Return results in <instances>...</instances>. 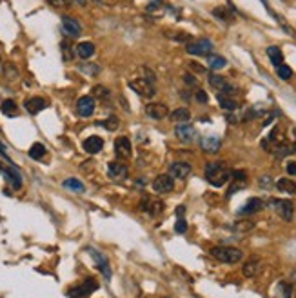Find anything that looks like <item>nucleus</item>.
<instances>
[{
  "label": "nucleus",
  "instance_id": "obj_1",
  "mask_svg": "<svg viewBox=\"0 0 296 298\" xmlns=\"http://www.w3.org/2000/svg\"><path fill=\"white\" fill-rule=\"evenodd\" d=\"M231 169L227 168L226 162H211L205 165V178L211 186L222 187L226 182L231 180Z\"/></svg>",
  "mask_w": 296,
  "mask_h": 298
},
{
  "label": "nucleus",
  "instance_id": "obj_2",
  "mask_svg": "<svg viewBox=\"0 0 296 298\" xmlns=\"http://www.w3.org/2000/svg\"><path fill=\"white\" fill-rule=\"evenodd\" d=\"M211 256L216 258L218 262L236 263L244 258V251H240L238 247H231V246H216L211 249Z\"/></svg>",
  "mask_w": 296,
  "mask_h": 298
},
{
  "label": "nucleus",
  "instance_id": "obj_3",
  "mask_svg": "<svg viewBox=\"0 0 296 298\" xmlns=\"http://www.w3.org/2000/svg\"><path fill=\"white\" fill-rule=\"evenodd\" d=\"M269 206L278 213L280 218H283L285 222L292 220V215H294V206H292L291 200H283V198H273L269 202Z\"/></svg>",
  "mask_w": 296,
  "mask_h": 298
},
{
  "label": "nucleus",
  "instance_id": "obj_4",
  "mask_svg": "<svg viewBox=\"0 0 296 298\" xmlns=\"http://www.w3.org/2000/svg\"><path fill=\"white\" fill-rule=\"evenodd\" d=\"M98 289V282L95 278H86L82 285H77V287H71L67 291V296L69 298H87L93 291Z\"/></svg>",
  "mask_w": 296,
  "mask_h": 298
},
{
  "label": "nucleus",
  "instance_id": "obj_5",
  "mask_svg": "<svg viewBox=\"0 0 296 298\" xmlns=\"http://www.w3.org/2000/svg\"><path fill=\"white\" fill-rule=\"evenodd\" d=\"M129 87L135 91L136 95L142 96V98H151V96H155V93H157V89H155V84L147 82V80H145V78H142V77H138L136 80H131Z\"/></svg>",
  "mask_w": 296,
  "mask_h": 298
},
{
  "label": "nucleus",
  "instance_id": "obj_6",
  "mask_svg": "<svg viewBox=\"0 0 296 298\" xmlns=\"http://www.w3.org/2000/svg\"><path fill=\"white\" fill-rule=\"evenodd\" d=\"M186 51L189 55H196V56H209L213 51V42L209 39H200L196 42H189L186 46Z\"/></svg>",
  "mask_w": 296,
  "mask_h": 298
},
{
  "label": "nucleus",
  "instance_id": "obj_7",
  "mask_svg": "<svg viewBox=\"0 0 296 298\" xmlns=\"http://www.w3.org/2000/svg\"><path fill=\"white\" fill-rule=\"evenodd\" d=\"M164 208L166 206H164L162 200L155 198V196H149V194H144V198L140 202V209L151 216H158L160 213H164Z\"/></svg>",
  "mask_w": 296,
  "mask_h": 298
},
{
  "label": "nucleus",
  "instance_id": "obj_8",
  "mask_svg": "<svg viewBox=\"0 0 296 298\" xmlns=\"http://www.w3.org/2000/svg\"><path fill=\"white\" fill-rule=\"evenodd\" d=\"M231 187H229V191H227V198L229 196H233L235 193H238L240 189H244V187H247L249 184V178H247V173L245 171H242V169H236V171H233L231 173Z\"/></svg>",
  "mask_w": 296,
  "mask_h": 298
},
{
  "label": "nucleus",
  "instance_id": "obj_9",
  "mask_svg": "<svg viewBox=\"0 0 296 298\" xmlns=\"http://www.w3.org/2000/svg\"><path fill=\"white\" fill-rule=\"evenodd\" d=\"M174 189V180L171 175H158L155 180H153V191L155 193H171Z\"/></svg>",
  "mask_w": 296,
  "mask_h": 298
},
{
  "label": "nucleus",
  "instance_id": "obj_10",
  "mask_svg": "<svg viewBox=\"0 0 296 298\" xmlns=\"http://www.w3.org/2000/svg\"><path fill=\"white\" fill-rule=\"evenodd\" d=\"M107 175H109V178H113V180L120 182V180H126V178H127V175H129V169H127L126 164H122V162L115 160V162H109Z\"/></svg>",
  "mask_w": 296,
  "mask_h": 298
},
{
  "label": "nucleus",
  "instance_id": "obj_11",
  "mask_svg": "<svg viewBox=\"0 0 296 298\" xmlns=\"http://www.w3.org/2000/svg\"><path fill=\"white\" fill-rule=\"evenodd\" d=\"M87 251H89V255L95 258V262H96V266H98V269H100V273L104 275L107 280H111V266H109V260H107V256H104L100 253V251H96V249H93V247H87Z\"/></svg>",
  "mask_w": 296,
  "mask_h": 298
},
{
  "label": "nucleus",
  "instance_id": "obj_12",
  "mask_svg": "<svg viewBox=\"0 0 296 298\" xmlns=\"http://www.w3.org/2000/svg\"><path fill=\"white\" fill-rule=\"evenodd\" d=\"M174 135H176V139L183 144H189L196 139V129L193 127L191 124H178L176 125V129H174Z\"/></svg>",
  "mask_w": 296,
  "mask_h": 298
},
{
  "label": "nucleus",
  "instance_id": "obj_13",
  "mask_svg": "<svg viewBox=\"0 0 296 298\" xmlns=\"http://www.w3.org/2000/svg\"><path fill=\"white\" fill-rule=\"evenodd\" d=\"M62 29H64L65 35L73 37V39L80 37V33H82V26H80V22L77 20V18H73V17H62Z\"/></svg>",
  "mask_w": 296,
  "mask_h": 298
},
{
  "label": "nucleus",
  "instance_id": "obj_14",
  "mask_svg": "<svg viewBox=\"0 0 296 298\" xmlns=\"http://www.w3.org/2000/svg\"><path fill=\"white\" fill-rule=\"evenodd\" d=\"M115 155L118 158L127 160L131 155H133V146H131V140L126 139V137H120V139L115 140Z\"/></svg>",
  "mask_w": 296,
  "mask_h": 298
},
{
  "label": "nucleus",
  "instance_id": "obj_15",
  "mask_svg": "<svg viewBox=\"0 0 296 298\" xmlns=\"http://www.w3.org/2000/svg\"><path fill=\"white\" fill-rule=\"evenodd\" d=\"M145 113H147V117L153 118V120H162V118H166L169 115V109H167L166 104L153 102V104L145 106Z\"/></svg>",
  "mask_w": 296,
  "mask_h": 298
},
{
  "label": "nucleus",
  "instance_id": "obj_16",
  "mask_svg": "<svg viewBox=\"0 0 296 298\" xmlns=\"http://www.w3.org/2000/svg\"><path fill=\"white\" fill-rule=\"evenodd\" d=\"M77 113L80 117H91L95 113V98L93 96H80L77 102Z\"/></svg>",
  "mask_w": 296,
  "mask_h": 298
},
{
  "label": "nucleus",
  "instance_id": "obj_17",
  "mask_svg": "<svg viewBox=\"0 0 296 298\" xmlns=\"http://www.w3.org/2000/svg\"><path fill=\"white\" fill-rule=\"evenodd\" d=\"M191 164H188V162H173L169 168V175L173 178H180V180H183V178H188L189 175H191Z\"/></svg>",
  "mask_w": 296,
  "mask_h": 298
},
{
  "label": "nucleus",
  "instance_id": "obj_18",
  "mask_svg": "<svg viewBox=\"0 0 296 298\" xmlns=\"http://www.w3.org/2000/svg\"><path fill=\"white\" fill-rule=\"evenodd\" d=\"M24 108H26V111L29 115H39L40 111H44V109L48 108V100L42 98V96H33V98L26 100Z\"/></svg>",
  "mask_w": 296,
  "mask_h": 298
},
{
  "label": "nucleus",
  "instance_id": "obj_19",
  "mask_svg": "<svg viewBox=\"0 0 296 298\" xmlns=\"http://www.w3.org/2000/svg\"><path fill=\"white\" fill-rule=\"evenodd\" d=\"M200 146H202V149H204L205 153H211V155H214V153L220 151L222 140L218 139V137H214V135H207V137H204V139L200 140Z\"/></svg>",
  "mask_w": 296,
  "mask_h": 298
},
{
  "label": "nucleus",
  "instance_id": "obj_20",
  "mask_svg": "<svg viewBox=\"0 0 296 298\" xmlns=\"http://www.w3.org/2000/svg\"><path fill=\"white\" fill-rule=\"evenodd\" d=\"M104 149V140L100 137H89V139L84 140V151L89 153V155H96Z\"/></svg>",
  "mask_w": 296,
  "mask_h": 298
},
{
  "label": "nucleus",
  "instance_id": "obj_21",
  "mask_svg": "<svg viewBox=\"0 0 296 298\" xmlns=\"http://www.w3.org/2000/svg\"><path fill=\"white\" fill-rule=\"evenodd\" d=\"M4 173V177H6V180L13 186V189H20L22 187V177H20V173L17 171V168H13V165H9L8 169H4L2 171Z\"/></svg>",
  "mask_w": 296,
  "mask_h": 298
},
{
  "label": "nucleus",
  "instance_id": "obj_22",
  "mask_svg": "<svg viewBox=\"0 0 296 298\" xmlns=\"http://www.w3.org/2000/svg\"><path fill=\"white\" fill-rule=\"evenodd\" d=\"M242 271H244V275H245L247 278H254L256 275H260V271H262V262H260V258H251V260H247Z\"/></svg>",
  "mask_w": 296,
  "mask_h": 298
},
{
  "label": "nucleus",
  "instance_id": "obj_23",
  "mask_svg": "<svg viewBox=\"0 0 296 298\" xmlns=\"http://www.w3.org/2000/svg\"><path fill=\"white\" fill-rule=\"evenodd\" d=\"M262 209H264V202L260 198H249L244 208L240 209V215H254V213H260Z\"/></svg>",
  "mask_w": 296,
  "mask_h": 298
},
{
  "label": "nucleus",
  "instance_id": "obj_24",
  "mask_svg": "<svg viewBox=\"0 0 296 298\" xmlns=\"http://www.w3.org/2000/svg\"><path fill=\"white\" fill-rule=\"evenodd\" d=\"M75 53L80 56V58H91L95 55V44L93 42H80L77 48H75Z\"/></svg>",
  "mask_w": 296,
  "mask_h": 298
},
{
  "label": "nucleus",
  "instance_id": "obj_25",
  "mask_svg": "<svg viewBox=\"0 0 296 298\" xmlns=\"http://www.w3.org/2000/svg\"><path fill=\"white\" fill-rule=\"evenodd\" d=\"M171 120L176 122V124H188L191 120V111L188 108H178L171 113Z\"/></svg>",
  "mask_w": 296,
  "mask_h": 298
},
{
  "label": "nucleus",
  "instance_id": "obj_26",
  "mask_svg": "<svg viewBox=\"0 0 296 298\" xmlns=\"http://www.w3.org/2000/svg\"><path fill=\"white\" fill-rule=\"evenodd\" d=\"M276 187L282 193H289V194H296V182L291 180V178H280L276 182Z\"/></svg>",
  "mask_w": 296,
  "mask_h": 298
},
{
  "label": "nucleus",
  "instance_id": "obj_27",
  "mask_svg": "<svg viewBox=\"0 0 296 298\" xmlns=\"http://www.w3.org/2000/svg\"><path fill=\"white\" fill-rule=\"evenodd\" d=\"M0 111L4 113L6 117H17V115H18V106H17V102H15V100L8 98V100H4V102H2V106H0Z\"/></svg>",
  "mask_w": 296,
  "mask_h": 298
},
{
  "label": "nucleus",
  "instance_id": "obj_28",
  "mask_svg": "<svg viewBox=\"0 0 296 298\" xmlns=\"http://www.w3.org/2000/svg\"><path fill=\"white\" fill-rule=\"evenodd\" d=\"M267 56L271 58V62H273L275 68L280 64H283V53L278 46H269V48H267Z\"/></svg>",
  "mask_w": 296,
  "mask_h": 298
},
{
  "label": "nucleus",
  "instance_id": "obj_29",
  "mask_svg": "<svg viewBox=\"0 0 296 298\" xmlns=\"http://www.w3.org/2000/svg\"><path fill=\"white\" fill-rule=\"evenodd\" d=\"M292 296V287L287 282H278L275 289V298H291Z\"/></svg>",
  "mask_w": 296,
  "mask_h": 298
},
{
  "label": "nucleus",
  "instance_id": "obj_30",
  "mask_svg": "<svg viewBox=\"0 0 296 298\" xmlns=\"http://www.w3.org/2000/svg\"><path fill=\"white\" fill-rule=\"evenodd\" d=\"M218 104H220L222 109H226V111H235V109L238 108V104H236V100L233 98V96L220 95V93H218Z\"/></svg>",
  "mask_w": 296,
  "mask_h": 298
},
{
  "label": "nucleus",
  "instance_id": "obj_31",
  "mask_svg": "<svg viewBox=\"0 0 296 298\" xmlns=\"http://www.w3.org/2000/svg\"><path fill=\"white\" fill-rule=\"evenodd\" d=\"M62 186H64L65 189L75 191V193H84V191H86V186H84L79 178H67V180H64Z\"/></svg>",
  "mask_w": 296,
  "mask_h": 298
},
{
  "label": "nucleus",
  "instance_id": "obj_32",
  "mask_svg": "<svg viewBox=\"0 0 296 298\" xmlns=\"http://www.w3.org/2000/svg\"><path fill=\"white\" fill-rule=\"evenodd\" d=\"M207 64H209L211 70H224L227 65V60L220 55H209L207 56Z\"/></svg>",
  "mask_w": 296,
  "mask_h": 298
},
{
  "label": "nucleus",
  "instance_id": "obj_33",
  "mask_svg": "<svg viewBox=\"0 0 296 298\" xmlns=\"http://www.w3.org/2000/svg\"><path fill=\"white\" fill-rule=\"evenodd\" d=\"M271 151L275 153L278 158H283V156H287V155H291L292 153V149H291V146H289L285 140H282V142H276V146H275V149H271Z\"/></svg>",
  "mask_w": 296,
  "mask_h": 298
},
{
  "label": "nucleus",
  "instance_id": "obj_34",
  "mask_svg": "<svg viewBox=\"0 0 296 298\" xmlns=\"http://www.w3.org/2000/svg\"><path fill=\"white\" fill-rule=\"evenodd\" d=\"M213 15L218 18V20H222V22H233L235 20V17H233L231 11H229L227 8H222V6H220V8H214Z\"/></svg>",
  "mask_w": 296,
  "mask_h": 298
},
{
  "label": "nucleus",
  "instance_id": "obj_35",
  "mask_svg": "<svg viewBox=\"0 0 296 298\" xmlns=\"http://www.w3.org/2000/svg\"><path fill=\"white\" fill-rule=\"evenodd\" d=\"M46 151H48V149H46V146H44V144H40V142H36V144H33V146H31L29 156L33 160H40V158H44V156H46Z\"/></svg>",
  "mask_w": 296,
  "mask_h": 298
},
{
  "label": "nucleus",
  "instance_id": "obj_36",
  "mask_svg": "<svg viewBox=\"0 0 296 298\" xmlns=\"http://www.w3.org/2000/svg\"><path fill=\"white\" fill-rule=\"evenodd\" d=\"M166 37L176 40V42H191V35L186 33V31H166Z\"/></svg>",
  "mask_w": 296,
  "mask_h": 298
},
{
  "label": "nucleus",
  "instance_id": "obj_37",
  "mask_svg": "<svg viewBox=\"0 0 296 298\" xmlns=\"http://www.w3.org/2000/svg\"><path fill=\"white\" fill-rule=\"evenodd\" d=\"M209 84L214 87L216 91H222L224 87L227 86V80L222 77V75H209Z\"/></svg>",
  "mask_w": 296,
  "mask_h": 298
},
{
  "label": "nucleus",
  "instance_id": "obj_38",
  "mask_svg": "<svg viewBox=\"0 0 296 298\" xmlns=\"http://www.w3.org/2000/svg\"><path fill=\"white\" fill-rule=\"evenodd\" d=\"M100 125H104V127H105L107 131H115V129H118V125H120V120H118L117 115H111L109 118L102 120V122H100Z\"/></svg>",
  "mask_w": 296,
  "mask_h": 298
},
{
  "label": "nucleus",
  "instance_id": "obj_39",
  "mask_svg": "<svg viewBox=\"0 0 296 298\" xmlns=\"http://www.w3.org/2000/svg\"><path fill=\"white\" fill-rule=\"evenodd\" d=\"M93 95H95L96 98H100V100H107L109 96H111V91H109L107 87H104V86H95L93 87Z\"/></svg>",
  "mask_w": 296,
  "mask_h": 298
},
{
  "label": "nucleus",
  "instance_id": "obj_40",
  "mask_svg": "<svg viewBox=\"0 0 296 298\" xmlns=\"http://www.w3.org/2000/svg\"><path fill=\"white\" fill-rule=\"evenodd\" d=\"M276 73H278V77L282 78V80H289V78L292 77V70L285 64L276 65Z\"/></svg>",
  "mask_w": 296,
  "mask_h": 298
},
{
  "label": "nucleus",
  "instance_id": "obj_41",
  "mask_svg": "<svg viewBox=\"0 0 296 298\" xmlns=\"http://www.w3.org/2000/svg\"><path fill=\"white\" fill-rule=\"evenodd\" d=\"M4 77L8 78V80H17L18 78V70L15 68L13 64H6V68H4Z\"/></svg>",
  "mask_w": 296,
  "mask_h": 298
},
{
  "label": "nucleus",
  "instance_id": "obj_42",
  "mask_svg": "<svg viewBox=\"0 0 296 298\" xmlns=\"http://www.w3.org/2000/svg\"><path fill=\"white\" fill-rule=\"evenodd\" d=\"M254 227V222H251V220H240V222H236L235 224V229L236 231H249V229H253Z\"/></svg>",
  "mask_w": 296,
  "mask_h": 298
},
{
  "label": "nucleus",
  "instance_id": "obj_43",
  "mask_svg": "<svg viewBox=\"0 0 296 298\" xmlns=\"http://www.w3.org/2000/svg\"><path fill=\"white\" fill-rule=\"evenodd\" d=\"M174 231L180 235L188 231V222H186V218H178V220H176V224H174Z\"/></svg>",
  "mask_w": 296,
  "mask_h": 298
},
{
  "label": "nucleus",
  "instance_id": "obj_44",
  "mask_svg": "<svg viewBox=\"0 0 296 298\" xmlns=\"http://www.w3.org/2000/svg\"><path fill=\"white\" fill-rule=\"evenodd\" d=\"M62 53H64V60H71L73 58V51H71V46L67 44H62Z\"/></svg>",
  "mask_w": 296,
  "mask_h": 298
},
{
  "label": "nucleus",
  "instance_id": "obj_45",
  "mask_svg": "<svg viewBox=\"0 0 296 298\" xmlns=\"http://www.w3.org/2000/svg\"><path fill=\"white\" fill-rule=\"evenodd\" d=\"M196 100H198V102H202V104H205V102H207V100H209V96H207V93H205L204 89H198L196 91Z\"/></svg>",
  "mask_w": 296,
  "mask_h": 298
},
{
  "label": "nucleus",
  "instance_id": "obj_46",
  "mask_svg": "<svg viewBox=\"0 0 296 298\" xmlns=\"http://www.w3.org/2000/svg\"><path fill=\"white\" fill-rule=\"evenodd\" d=\"M183 82L188 84V86H198V80H196L195 77H193L191 73H188V75H183Z\"/></svg>",
  "mask_w": 296,
  "mask_h": 298
},
{
  "label": "nucleus",
  "instance_id": "obj_47",
  "mask_svg": "<svg viewBox=\"0 0 296 298\" xmlns=\"http://www.w3.org/2000/svg\"><path fill=\"white\" fill-rule=\"evenodd\" d=\"M80 70L87 71V73H91V75H96L98 71H100V68H98V65H91V68H87V65L84 64V65H80Z\"/></svg>",
  "mask_w": 296,
  "mask_h": 298
},
{
  "label": "nucleus",
  "instance_id": "obj_48",
  "mask_svg": "<svg viewBox=\"0 0 296 298\" xmlns=\"http://www.w3.org/2000/svg\"><path fill=\"white\" fill-rule=\"evenodd\" d=\"M162 6V0H151L147 6V11H155V9H158Z\"/></svg>",
  "mask_w": 296,
  "mask_h": 298
},
{
  "label": "nucleus",
  "instance_id": "obj_49",
  "mask_svg": "<svg viewBox=\"0 0 296 298\" xmlns=\"http://www.w3.org/2000/svg\"><path fill=\"white\" fill-rule=\"evenodd\" d=\"M260 186L262 187H271V186H273V180H271V177H262L260 178Z\"/></svg>",
  "mask_w": 296,
  "mask_h": 298
},
{
  "label": "nucleus",
  "instance_id": "obj_50",
  "mask_svg": "<svg viewBox=\"0 0 296 298\" xmlns=\"http://www.w3.org/2000/svg\"><path fill=\"white\" fill-rule=\"evenodd\" d=\"M189 68H191L193 71H196V73H205L204 65H198V64H195V62H191V64H189Z\"/></svg>",
  "mask_w": 296,
  "mask_h": 298
},
{
  "label": "nucleus",
  "instance_id": "obj_51",
  "mask_svg": "<svg viewBox=\"0 0 296 298\" xmlns=\"http://www.w3.org/2000/svg\"><path fill=\"white\" fill-rule=\"evenodd\" d=\"M287 173L296 177V162H287Z\"/></svg>",
  "mask_w": 296,
  "mask_h": 298
},
{
  "label": "nucleus",
  "instance_id": "obj_52",
  "mask_svg": "<svg viewBox=\"0 0 296 298\" xmlns=\"http://www.w3.org/2000/svg\"><path fill=\"white\" fill-rule=\"evenodd\" d=\"M48 2L51 6H55V8H62V6L67 4V0H48Z\"/></svg>",
  "mask_w": 296,
  "mask_h": 298
},
{
  "label": "nucleus",
  "instance_id": "obj_53",
  "mask_svg": "<svg viewBox=\"0 0 296 298\" xmlns=\"http://www.w3.org/2000/svg\"><path fill=\"white\" fill-rule=\"evenodd\" d=\"M176 215H178V218H182V216L186 215V206H178V209H176Z\"/></svg>",
  "mask_w": 296,
  "mask_h": 298
},
{
  "label": "nucleus",
  "instance_id": "obj_54",
  "mask_svg": "<svg viewBox=\"0 0 296 298\" xmlns=\"http://www.w3.org/2000/svg\"><path fill=\"white\" fill-rule=\"evenodd\" d=\"M75 4H80V6H86L87 4V0H73Z\"/></svg>",
  "mask_w": 296,
  "mask_h": 298
},
{
  "label": "nucleus",
  "instance_id": "obj_55",
  "mask_svg": "<svg viewBox=\"0 0 296 298\" xmlns=\"http://www.w3.org/2000/svg\"><path fill=\"white\" fill-rule=\"evenodd\" d=\"M2 171H4V169H2V165H0V173H2Z\"/></svg>",
  "mask_w": 296,
  "mask_h": 298
},
{
  "label": "nucleus",
  "instance_id": "obj_56",
  "mask_svg": "<svg viewBox=\"0 0 296 298\" xmlns=\"http://www.w3.org/2000/svg\"><path fill=\"white\" fill-rule=\"evenodd\" d=\"M0 64H2V56H0Z\"/></svg>",
  "mask_w": 296,
  "mask_h": 298
},
{
  "label": "nucleus",
  "instance_id": "obj_57",
  "mask_svg": "<svg viewBox=\"0 0 296 298\" xmlns=\"http://www.w3.org/2000/svg\"><path fill=\"white\" fill-rule=\"evenodd\" d=\"M294 151H296V144H294Z\"/></svg>",
  "mask_w": 296,
  "mask_h": 298
},
{
  "label": "nucleus",
  "instance_id": "obj_58",
  "mask_svg": "<svg viewBox=\"0 0 296 298\" xmlns=\"http://www.w3.org/2000/svg\"><path fill=\"white\" fill-rule=\"evenodd\" d=\"M127 2H131V0H127Z\"/></svg>",
  "mask_w": 296,
  "mask_h": 298
}]
</instances>
